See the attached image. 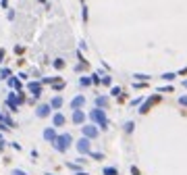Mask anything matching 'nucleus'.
Masks as SVG:
<instances>
[{"label": "nucleus", "instance_id": "9d476101", "mask_svg": "<svg viewBox=\"0 0 187 175\" xmlns=\"http://www.w3.org/2000/svg\"><path fill=\"white\" fill-rule=\"evenodd\" d=\"M81 102H83V98H75V100H73V106H75V108H77V106H79V104H81Z\"/></svg>", "mask_w": 187, "mask_h": 175}, {"label": "nucleus", "instance_id": "0eeeda50", "mask_svg": "<svg viewBox=\"0 0 187 175\" xmlns=\"http://www.w3.org/2000/svg\"><path fill=\"white\" fill-rule=\"evenodd\" d=\"M85 133L87 136H96V129H94V127H85Z\"/></svg>", "mask_w": 187, "mask_h": 175}, {"label": "nucleus", "instance_id": "6e6552de", "mask_svg": "<svg viewBox=\"0 0 187 175\" xmlns=\"http://www.w3.org/2000/svg\"><path fill=\"white\" fill-rule=\"evenodd\" d=\"M73 119H75V123H79V121H83V115H81V113H75Z\"/></svg>", "mask_w": 187, "mask_h": 175}, {"label": "nucleus", "instance_id": "f8f14e48", "mask_svg": "<svg viewBox=\"0 0 187 175\" xmlns=\"http://www.w3.org/2000/svg\"><path fill=\"white\" fill-rule=\"evenodd\" d=\"M48 175H50V173H48Z\"/></svg>", "mask_w": 187, "mask_h": 175}, {"label": "nucleus", "instance_id": "1a4fd4ad", "mask_svg": "<svg viewBox=\"0 0 187 175\" xmlns=\"http://www.w3.org/2000/svg\"><path fill=\"white\" fill-rule=\"evenodd\" d=\"M104 175H116V169H104Z\"/></svg>", "mask_w": 187, "mask_h": 175}, {"label": "nucleus", "instance_id": "f03ea898", "mask_svg": "<svg viewBox=\"0 0 187 175\" xmlns=\"http://www.w3.org/2000/svg\"><path fill=\"white\" fill-rule=\"evenodd\" d=\"M91 119H96V121H98L102 127L106 125V119H104V115H102V113H98V110H94V113H91Z\"/></svg>", "mask_w": 187, "mask_h": 175}, {"label": "nucleus", "instance_id": "423d86ee", "mask_svg": "<svg viewBox=\"0 0 187 175\" xmlns=\"http://www.w3.org/2000/svg\"><path fill=\"white\" fill-rule=\"evenodd\" d=\"M44 136H46V140H54V131H52V129H48Z\"/></svg>", "mask_w": 187, "mask_h": 175}, {"label": "nucleus", "instance_id": "39448f33", "mask_svg": "<svg viewBox=\"0 0 187 175\" xmlns=\"http://www.w3.org/2000/svg\"><path fill=\"white\" fill-rule=\"evenodd\" d=\"M54 123H56V125H62V123H65V119H62V115H56V117H54Z\"/></svg>", "mask_w": 187, "mask_h": 175}, {"label": "nucleus", "instance_id": "9b49d317", "mask_svg": "<svg viewBox=\"0 0 187 175\" xmlns=\"http://www.w3.org/2000/svg\"><path fill=\"white\" fill-rule=\"evenodd\" d=\"M13 175H25L23 171H13Z\"/></svg>", "mask_w": 187, "mask_h": 175}, {"label": "nucleus", "instance_id": "7ed1b4c3", "mask_svg": "<svg viewBox=\"0 0 187 175\" xmlns=\"http://www.w3.org/2000/svg\"><path fill=\"white\" fill-rule=\"evenodd\" d=\"M77 148H79L81 152H89V142L87 140H81L79 144H77Z\"/></svg>", "mask_w": 187, "mask_h": 175}, {"label": "nucleus", "instance_id": "20e7f679", "mask_svg": "<svg viewBox=\"0 0 187 175\" xmlns=\"http://www.w3.org/2000/svg\"><path fill=\"white\" fill-rule=\"evenodd\" d=\"M38 115H40V117H46V115H48V106H40Z\"/></svg>", "mask_w": 187, "mask_h": 175}, {"label": "nucleus", "instance_id": "f257e3e1", "mask_svg": "<svg viewBox=\"0 0 187 175\" xmlns=\"http://www.w3.org/2000/svg\"><path fill=\"white\" fill-rule=\"evenodd\" d=\"M69 142H71V138H69V136H62V138H58V140H56V148H58L60 152H65V150L69 148Z\"/></svg>", "mask_w": 187, "mask_h": 175}]
</instances>
